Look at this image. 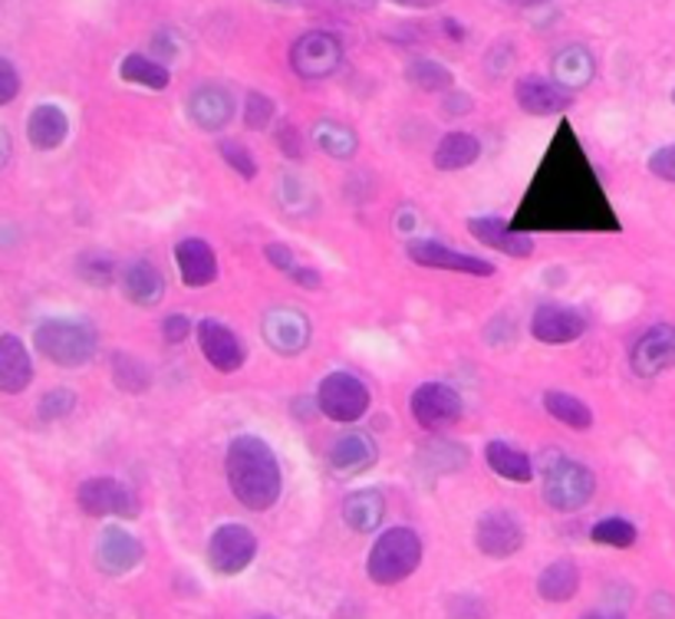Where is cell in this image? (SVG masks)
Masks as SVG:
<instances>
[{
    "instance_id": "6da1fadb",
    "label": "cell",
    "mask_w": 675,
    "mask_h": 619,
    "mask_svg": "<svg viewBox=\"0 0 675 619\" xmlns=\"http://www.w3.org/2000/svg\"><path fill=\"white\" fill-rule=\"evenodd\" d=\"M600 224H616L606 204L603 188L596 184L593 169L586 166L580 142L571 136V146L561 152V142L544 159L514 228L524 231H596Z\"/></svg>"
},
{
    "instance_id": "7a4b0ae2",
    "label": "cell",
    "mask_w": 675,
    "mask_h": 619,
    "mask_svg": "<svg viewBox=\"0 0 675 619\" xmlns=\"http://www.w3.org/2000/svg\"><path fill=\"white\" fill-rule=\"evenodd\" d=\"M224 471L234 498L248 511H271L281 498V465L274 448L261 436H238L228 445L224 455Z\"/></svg>"
},
{
    "instance_id": "3957f363",
    "label": "cell",
    "mask_w": 675,
    "mask_h": 619,
    "mask_svg": "<svg viewBox=\"0 0 675 619\" xmlns=\"http://www.w3.org/2000/svg\"><path fill=\"white\" fill-rule=\"evenodd\" d=\"M37 353L63 369L87 366L99 350V333L87 320H47L33 333Z\"/></svg>"
},
{
    "instance_id": "277c9868",
    "label": "cell",
    "mask_w": 675,
    "mask_h": 619,
    "mask_svg": "<svg viewBox=\"0 0 675 619\" xmlns=\"http://www.w3.org/2000/svg\"><path fill=\"white\" fill-rule=\"evenodd\" d=\"M422 563V537L412 528H389L370 550L366 570L370 580L380 587H392L402 583L405 577H412Z\"/></svg>"
},
{
    "instance_id": "5b68a950",
    "label": "cell",
    "mask_w": 675,
    "mask_h": 619,
    "mask_svg": "<svg viewBox=\"0 0 675 619\" xmlns=\"http://www.w3.org/2000/svg\"><path fill=\"white\" fill-rule=\"evenodd\" d=\"M593 491H596V478L583 461L554 458L544 471V501L561 515H574L580 508H586Z\"/></svg>"
},
{
    "instance_id": "8992f818",
    "label": "cell",
    "mask_w": 675,
    "mask_h": 619,
    "mask_svg": "<svg viewBox=\"0 0 675 619\" xmlns=\"http://www.w3.org/2000/svg\"><path fill=\"white\" fill-rule=\"evenodd\" d=\"M370 406H373L370 386L360 376L346 372V369L323 376V382L316 389V409L330 422H343V426L360 422L370 412Z\"/></svg>"
},
{
    "instance_id": "52a82bcc",
    "label": "cell",
    "mask_w": 675,
    "mask_h": 619,
    "mask_svg": "<svg viewBox=\"0 0 675 619\" xmlns=\"http://www.w3.org/2000/svg\"><path fill=\"white\" fill-rule=\"evenodd\" d=\"M343 67V40L330 30H306L290 47V70L300 80H326Z\"/></svg>"
},
{
    "instance_id": "ba28073f",
    "label": "cell",
    "mask_w": 675,
    "mask_h": 619,
    "mask_svg": "<svg viewBox=\"0 0 675 619\" xmlns=\"http://www.w3.org/2000/svg\"><path fill=\"white\" fill-rule=\"evenodd\" d=\"M409 412H412V419H415L419 429H425V432H445V429H452L462 419L465 402L445 382H422L409 396Z\"/></svg>"
},
{
    "instance_id": "9c48e42d",
    "label": "cell",
    "mask_w": 675,
    "mask_h": 619,
    "mask_svg": "<svg viewBox=\"0 0 675 619\" xmlns=\"http://www.w3.org/2000/svg\"><path fill=\"white\" fill-rule=\"evenodd\" d=\"M77 501L90 518H129L132 521L142 511L139 495L129 485H122L119 478H87L77 491Z\"/></svg>"
},
{
    "instance_id": "30bf717a",
    "label": "cell",
    "mask_w": 675,
    "mask_h": 619,
    "mask_svg": "<svg viewBox=\"0 0 675 619\" xmlns=\"http://www.w3.org/2000/svg\"><path fill=\"white\" fill-rule=\"evenodd\" d=\"M258 557V537L244 525H221L208 540V567L221 577H234Z\"/></svg>"
},
{
    "instance_id": "8fae6325",
    "label": "cell",
    "mask_w": 675,
    "mask_h": 619,
    "mask_svg": "<svg viewBox=\"0 0 675 619\" xmlns=\"http://www.w3.org/2000/svg\"><path fill=\"white\" fill-rule=\"evenodd\" d=\"M261 333L274 353L296 356L310 347L313 327H310L306 313L296 307H271L261 320Z\"/></svg>"
},
{
    "instance_id": "7c38bea8",
    "label": "cell",
    "mask_w": 675,
    "mask_h": 619,
    "mask_svg": "<svg viewBox=\"0 0 675 619\" xmlns=\"http://www.w3.org/2000/svg\"><path fill=\"white\" fill-rule=\"evenodd\" d=\"M194 337H198V347H201V356L208 359V366L224 372V376L238 372L248 359L241 337L221 320H201L194 327Z\"/></svg>"
},
{
    "instance_id": "4fadbf2b",
    "label": "cell",
    "mask_w": 675,
    "mask_h": 619,
    "mask_svg": "<svg viewBox=\"0 0 675 619\" xmlns=\"http://www.w3.org/2000/svg\"><path fill=\"white\" fill-rule=\"evenodd\" d=\"M586 333V317L567 303H541L531 317V337L544 347H567Z\"/></svg>"
},
{
    "instance_id": "5bb4252c",
    "label": "cell",
    "mask_w": 675,
    "mask_h": 619,
    "mask_svg": "<svg viewBox=\"0 0 675 619\" xmlns=\"http://www.w3.org/2000/svg\"><path fill=\"white\" fill-rule=\"evenodd\" d=\"M409 261L432 270H452V273H469V277H491L494 264L484 261L478 254H465L459 248H449L442 241H409L405 244Z\"/></svg>"
},
{
    "instance_id": "9a60e30c",
    "label": "cell",
    "mask_w": 675,
    "mask_h": 619,
    "mask_svg": "<svg viewBox=\"0 0 675 619\" xmlns=\"http://www.w3.org/2000/svg\"><path fill=\"white\" fill-rule=\"evenodd\" d=\"M629 366L639 379H656L663 372L675 369V327L673 323H659V327H649L633 353H629Z\"/></svg>"
},
{
    "instance_id": "2e32d148",
    "label": "cell",
    "mask_w": 675,
    "mask_h": 619,
    "mask_svg": "<svg viewBox=\"0 0 675 619\" xmlns=\"http://www.w3.org/2000/svg\"><path fill=\"white\" fill-rule=\"evenodd\" d=\"M475 543L484 557L507 560L524 547V528L511 511H487L475 528Z\"/></svg>"
},
{
    "instance_id": "e0dca14e",
    "label": "cell",
    "mask_w": 675,
    "mask_h": 619,
    "mask_svg": "<svg viewBox=\"0 0 675 619\" xmlns=\"http://www.w3.org/2000/svg\"><path fill=\"white\" fill-rule=\"evenodd\" d=\"M142 540L125 528H105L97 540V567L105 577H125L142 563Z\"/></svg>"
},
{
    "instance_id": "ac0fdd59",
    "label": "cell",
    "mask_w": 675,
    "mask_h": 619,
    "mask_svg": "<svg viewBox=\"0 0 675 619\" xmlns=\"http://www.w3.org/2000/svg\"><path fill=\"white\" fill-rule=\"evenodd\" d=\"M514 99L531 116H561L577 102V92L564 89L554 80H544V77H521L514 83Z\"/></svg>"
},
{
    "instance_id": "d6986e66",
    "label": "cell",
    "mask_w": 675,
    "mask_h": 619,
    "mask_svg": "<svg viewBox=\"0 0 675 619\" xmlns=\"http://www.w3.org/2000/svg\"><path fill=\"white\" fill-rule=\"evenodd\" d=\"M469 231L475 241H482L484 248L497 251V254H507V258H531L534 254V238L527 231H517L514 224L507 221H497V218H469Z\"/></svg>"
},
{
    "instance_id": "ffe728a7",
    "label": "cell",
    "mask_w": 675,
    "mask_h": 619,
    "mask_svg": "<svg viewBox=\"0 0 675 619\" xmlns=\"http://www.w3.org/2000/svg\"><path fill=\"white\" fill-rule=\"evenodd\" d=\"M189 116L201 132H221L234 119V96L218 83H204L189 96Z\"/></svg>"
},
{
    "instance_id": "44dd1931",
    "label": "cell",
    "mask_w": 675,
    "mask_h": 619,
    "mask_svg": "<svg viewBox=\"0 0 675 619\" xmlns=\"http://www.w3.org/2000/svg\"><path fill=\"white\" fill-rule=\"evenodd\" d=\"M380 458V448L370 436L363 432H350L343 439H336L333 448H330V471L340 475V478H356L363 471H370Z\"/></svg>"
},
{
    "instance_id": "7402d4cb",
    "label": "cell",
    "mask_w": 675,
    "mask_h": 619,
    "mask_svg": "<svg viewBox=\"0 0 675 619\" xmlns=\"http://www.w3.org/2000/svg\"><path fill=\"white\" fill-rule=\"evenodd\" d=\"M175 264L182 273V283L192 290H201L218 280V254L201 238H185L175 244Z\"/></svg>"
},
{
    "instance_id": "603a6c76",
    "label": "cell",
    "mask_w": 675,
    "mask_h": 619,
    "mask_svg": "<svg viewBox=\"0 0 675 619\" xmlns=\"http://www.w3.org/2000/svg\"><path fill=\"white\" fill-rule=\"evenodd\" d=\"M33 382V359L20 337L0 333V392L20 396Z\"/></svg>"
},
{
    "instance_id": "cb8c5ba5",
    "label": "cell",
    "mask_w": 675,
    "mask_h": 619,
    "mask_svg": "<svg viewBox=\"0 0 675 619\" xmlns=\"http://www.w3.org/2000/svg\"><path fill=\"white\" fill-rule=\"evenodd\" d=\"M67 136H70V119H67V112L60 106H53V102L33 106V112L27 119V139H30L33 149L53 152V149H60L67 142Z\"/></svg>"
},
{
    "instance_id": "d4e9b609",
    "label": "cell",
    "mask_w": 675,
    "mask_h": 619,
    "mask_svg": "<svg viewBox=\"0 0 675 619\" xmlns=\"http://www.w3.org/2000/svg\"><path fill=\"white\" fill-rule=\"evenodd\" d=\"M122 293L135 307H155L165 297V277L149 261H132L122 270Z\"/></svg>"
},
{
    "instance_id": "484cf974",
    "label": "cell",
    "mask_w": 675,
    "mask_h": 619,
    "mask_svg": "<svg viewBox=\"0 0 675 619\" xmlns=\"http://www.w3.org/2000/svg\"><path fill=\"white\" fill-rule=\"evenodd\" d=\"M478 159H482V142L472 132H449V136L439 139V146L432 152V166L439 172H445V176L472 169Z\"/></svg>"
},
{
    "instance_id": "4316f807",
    "label": "cell",
    "mask_w": 675,
    "mask_h": 619,
    "mask_svg": "<svg viewBox=\"0 0 675 619\" xmlns=\"http://www.w3.org/2000/svg\"><path fill=\"white\" fill-rule=\"evenodd\" d=\"M551 77H554V83H561L564 89L577 92V89H583L596 77V60H593V53H590L583 43H571V47H564V50L554 57Z\"/></svg>"
},
{
    "instance_id": "83f0119b",
    "label": "cell",
    "mask_w": 675,
    "mask_h": 619,
    "mask_svg": "<svg viewBox=\"0 0 675 619\" xmlns=\"http://www.w3.org/2000/svg\"><path fill=\"white\" fill-rule=\"evenodd\" d=\"M383 518H386V498H383L380 488L353 491L343 501V521L356 533H373L383 525Z\"/></svg>"
},
{
    "instance_id": "f1b7e54d",
    "label": "cell",
    "mask_w": 675,
    "mask_h": 619,
    "mask_svg": "<svg viewBox=\"0 0 675 619\" xmlns=\"http://www.w3.org/2000/svg\"><path fill=\"white\" fill-rule=\"evenodd\" d=\"M484 461H487V468L494 471V475H501V478H507V481H514V485H527L531 478H534V461H531V455H524L521 448H514V445L507 442H487L484 445Z\"/></svg>"
},
{
    "instance_id": "f546056e",
    "label": "cell",
    "mask_w": 675,
    "mask_h": 619,
    "mask_svg": "<svg viewBox=\"0 0 675 619\" xmlns=\"http://www.w3.org/2000/svg\"><path fill=\"white\" fill-rule=\"evenodd\" d=\"M580 590V570L574 560H554L551 567L541 570L537 577V593L547 603H567Z\"/></svg>"
},
{
    "instance_id": "4dcf8cb0",
    "label": "cell",
    "mask_w": 675,
    "mask_h": 619,
    "mask_svg": "<svg viewBox=\"0 0 675 619\" xmlns=\"http://www.w3.org/2000/svg\"><path fill=\"white\" fill-rule=\"evenodd\" d=\"M313 146L323 156L336 159V162H350L356 156V149H360V139H356V132L350 126L333 122V119H320L313 126Z\"/></svg>"
},
{
    "instance_id": "1f68e13d",
    "label": "cell",
    "mask_w": 675,
    "mask_h": 619,
    "mask_svg": "<svg viewBox=\"0 0 675 619\" xmlns=\"http://www.w3.org/2000/svg\"><path fill=\"white\" fill-rule=\"evenodd\" d=\"M119 77H122L125 83L155 89V92L169 89V83H172V73H169L159 60H149V57H142V53H129V57L119 63Z\"/></svg>"
},
{
    "instance_id": "d6a6232c",
    "label": "cell",
    "mask_w": 675,
    "mask_h": 619,
    "mask_svg": "<svg viewBox=\"0 0 675 619\" xmlns=\"http://www.w3.org/2000/svg\"><path fill=\"white\" fill-rule=\"evenodd\" d=\"M544 409L551 419H557L567 429L586 432L593 426V409L571 392H544Z\"/></svg>"
},
{
    "instance_id": "836d02e7",
    "label": "cell",
    "mask_w": 675,
    "mask_h": 619,
    "mask_svg": "<svg viewBox=\"0 0 675 619\" xmlns=\"http://www.w3.org/2000/svg\"><path fill=\"white\" fill-rule=\"evenodd\" d=\"M112 382L129 396H142L152 386V372L139 356L112 353Z\"/></svg>"
},
{
    "instance_id": "e575fe53",
    "label": "cell",
    "mask_w": 675,
    "mask_h": 619,
    "mask_svg": "<svg viewBox=\"0 0 675 619\" xmlns=\"http://www.w3.org/2000/svg\"><path fill=\"white\" fill-rule=\"evenodd\" d=\"M405 80L422 92H449L455 87V73L439 60H412L405 67Z\"/></svg>"
},
{
    "instance_id": "d590c367",
    "label": "cell",
    "mask_w": 675,
    "mask_h": 619,
    "mask_svg": "<svg viewBox=\"0 0 675 619\" xmlns=\"http://www.w3.org/2000/svg\"><path fill=\"white\" fill-rule=\"evenodd\" d=\"M590 540L593 543H603V547H616V550H626L636 543V528L626 521V518H603L590 528Z\"/></svg>"
},
{
    "instance_id": "8d00e7d4",
    "label": "cell",
    "mask_w": 675,
    "mask_h": 619,
    "mask_svg": "<svg viewBox=\"0 0 675 619\" xmlns=\"http://www.w3.org/2000/svg\"><path fill=\"white\" fill-rule=\"evenodd\" d=\"M77 273L90 283V287H112L115 280V261L102 251H87L77 261Z\"/></svg>"
},
{
    "instance_id": "74e56055",
    "label": "cell",
    "mask_w": 675,
    "mask_h": 619,
    "mask_svg": "<svg viewBox=\"0 0 675 619\" xmlns=\"http://www.w3.org/2000/svg\"><path fill=\"white\" fill-rule=\"evenodd\" d=\"M218 152H221L224 166L234 169V176H241L244 181H251V178L258 176V159H254V152H251L244 142H238V139H224V142L218 146Z\"/></svg>"
},
{
    "instance_id": "f35d334b",
    "label": "cell",
    "mask_w": 675,
    "mask_h": 619,
    "mask_svg": "<svg viewBox=\"0 0 675 619\" xmlns=\"http://www.w3.org/2000/svg\"><path fill=\"white\" fill-rule=\"evenodd\" d=\"M274 112H278V106L268 92H258V89L248 92V99H244V126L248 129H254V132L268 129L274 122Z\"/></svg>"
},
{
    "instance_id": "ab89813d",
    "label": "cell",
    "mask_w": 675,
    "mask_h": 619,
    "mask_svg": "<svg viewBox=\"0 0 675 619\" xmlns=\"http://www.w3.org/2000/svg\"><path fill=\"white\" fill-rule=\"evenodd\" d=\"M70 412H77V392H73V389H50V392L40 399V406H37V416H40L43 422H60V419H67Z\"/></svg>"
},
{
    "instance_id": "60d3db41",
    "label": "cell",
    "mask_w": 675,
    "mask_h": 619,
    "mask_svg": "<svg viewBox=\"0 0 675 619\" xmlns=\"http://www.w3.org/2000/svg\"><path fill=\"white\" fill-rule=\"evenodd\" d=\"M162 337H165L169 347L185 343V340L192 337V320H189L185 313H169V317L162 320Z\"/></svg>"
},
{
    "instance_id": "b9f144b4",
    "label": "cell",
    "mask_w": 675,
    "mask_h": 619,
    "mask_svg": "<svg viewBox=\"0 0 675 619\" xmlns=\"http://www.w3.org/2000/svg\"><path fill=\"white\" fill-rule=\"evenodd\" d=\"M649 176L663 178V181H673L675 184V142L673 146H663L649 156Z\"/></svg>"
},
{
    "instance_id": "7bdbcfd3",
    "label": "cell",
    "mask_w": 675,
    "mask_h": 619,
    "mask_svg": "<svg viewBox=\"0 0 675 619\" xmlns=\"http://www.w3.org/2000/svg\"><path fill=\"white\" fill-rule=\"evenodd\" d=\"M17 92H20V73H17V67L10 60L0 57V106L13 102Z\"/></svg>"
},
{
    "instance_id": "ee69618b",
    "label": "cell",
    "mask_w": 675,
    "mask_h": 619,
    "mask_svg": "<svg viewBox=\"0 0 675 619\" xmlns=\"http://www.w3.org/2000/svg\"><path fill=\"white\" fill-rule=\"evenodd\" d=\"M264 258H268V264L278 267V270L288 273V277L296 270V258H293V251H290L288 244H278V241L268 244V248H264Z\"/></svg>"
},
{
    "instance_id": "f6af8a7d",
    "label": "cell",
    "mask_w": 675,
    "mask_h": 619,
    "mask_svg": "<svg viewBox=\"0 0 675 619\" xmlns=\"http://www.w3.org/2000/svg\"><path fill=\"white\" fill-rule=\"evenodd\" d=\"M278 146H281V152H284L288 159H293V162L303 159V142H300V136H296L293 126H284V129L278 132Z\"/></svg>"
},
{
    "instance_id": "bcb514c9",
    "label": "cell",
    "mask_w": 675,
    "mask_h": 619,
    "mask_svg": "<svg viewBox=\"0 0 675 619\" xmlns=\"http://www.w3.org/2000/svg\"><path fill=\"white\" fill-rule=\"evenodd\" d=\"M290 280H293L296 287H303V290H316V287H320V270L296 264V270L290 273Z\"/></svg>"
},
{
    "instance_id": "7dc6e473",
    "label": "cell",
    "mask_w": 675,
    "mask_h": 619,
    "mask_svg": "<svg viewBox=\"0 0 675 619\" xmlns=\"http://www.w3.org/2000/svg\"><path fill=\"white\" fill-rule=\"evenodd\" d=\"M442 27L449 30V37H452L455 43H462V40H465V27H459V23H455L452 17H445V23H442Z\"/></svg>"
},
{
    "instance_id": "c3c4849f",
    "label": "cell",
    "mask_w": 675,
    "mask_h": 619,
    "mask_svg": "<svg viewBox=\"0 0 675 619\" xmlns=\"http://www.w3.org/2000/svg\"><path fill=\"white\" fill-rule=\"evenodd\" d=\"M7 159H10V136L0 129V169L7 166Z\"/></svg>"
},
{
    "instance_id": "681fc988",
    "label": "cell",
    "mask_w": 675,
    "mask_h": 619,
    "mask_svg": "<svg viewBox=\"0 0 675 619\" xmlns=\"http://www.w3.org/2000/svg\"><path fill=\"white\" fill-rule=\"evenodd\" d=\"M507 7H521V10H527V7H541V3H551V0H504Z\"/></svg>"
},
{
    "instance_id": "f907efd6",
    "label": "cell",
    "mask_w": 675,
    "mask_h": 619,
    "mask_svg": "<svg viewBox=\"0 0 675 619\" xmlns=\"http://www.w3.org/2000/svg\"><path fill=\"white\" fill-rule=\"evenodd\" d=\"M399 3H405V7H432L435 0H399Z\"/></svg>"
},
{
    "instance_id": "816d5d0a",
    "label": "cell",
    "mask_w": 675,
    "mask_h": 619,
    "mask_svg": "<svg viewBox=\"0 0 675 619\" xmlns=\"http://www.w3.org/2000/svg\"><path fill=\"white\" fill-rule=\"evenodd\" d=\"M583 619H623V617H613V613H586Z\"/></svg>"
},
{
    "instance_id": "f5cc1de1",
    "label": "cell",
    "mask_w": 675,
    "mask_h": 619,
    "mask_svg": "<svg viewBox=\"0 0 675 619\" xmlns=\"http://www.w3.org/2000/svg\"><path fill=\"white\" fill-rule=\"evenodd\" d=\"M673 102H675V89H673Z\"/></svg>"
}]
</instances>
